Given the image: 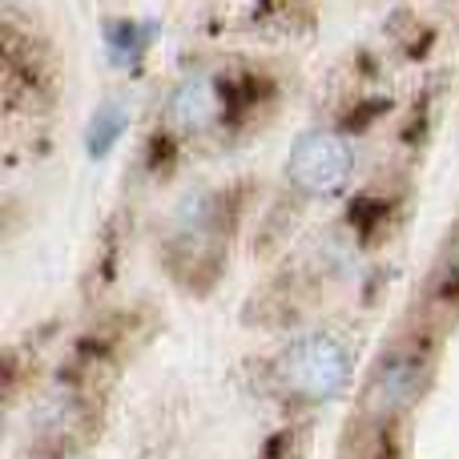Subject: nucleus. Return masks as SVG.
Returning a JSON list of instances; mask_svg holds the SVG:
<instances>
[{
    "mask_svg": "<svg viewBox=\"0 0 459 459\" xmlns=\"http://www.w3.org/2000/svg\"><path fill=\"white\" fill-rule=\"evenodd\" d=\"M439 286L447 294H459V226L447 238V250H444V266H439Z\"/></svg>",
    "mask_w": 459,
    "mask_h": 459,
    "instance_id": "nucleus-6",
    "label": "nucleus"
},
{
    "mask_svg": "<svg viewBox=\"0 0 459 459\" xmlns=\"http://www.w3.org/2000/svg\"><path fill=\"white\" fill-rule=\"evenodd\" d=\"M226 109V93H222V81L214 73H190L174 85L166 105V117L174 129L182 134H202V129L218 126Z\"/></svg>",
    "mask_w": 459,
    "mask_h": 459,
    "instance_id": "nucleus-4",
    "label": "nucleus"
},
{
    "mask_svg": "<svg viewBox=\"0 0 459 459\" xmlns=\"http://www.w3.org/2000/svg\"><path fill=\"white\" fill-rule=\"evenodd\" d=\"M274 379L299 403H326L351 379V351L334 334H302L278 355Z\"/></svg>",
    "mask_w": 459,
    "mask_h": 459,
    "instance_id": "nucleus-1",
    "label": "nucleus"
},
{
    "mask_svg": "<svg viewBox=\"0 0 459 459\" xmlns=\"http://www.w3.org/2000/svg\"><path fill=\"white\" fill-rule=\"evenodd\" d=\"M126 126H129L126 105H117V101L101 105V109L93 113V121H89V134H85L89 158H105V153H109L113 145H117V137L126 134Z\"/></svg>",
    "mask_w": 459,
    "mask_h": 459,
    "instance_id": "nucleus-5",
    "label": "nucleus"
},
{
    "mask_svg": "<svg viewBox=\"0 0 459 459\" xmlns=\"http://www.w3.org/2000/svg\"><path fill=\"white\" fill-rule=\"evenodd\" d=\"M431 375V347L423 339H395L379 359H375L371 375L363 383V411L371 420L387 423L415 407L423 395Z\"/></svg>",
    "mask_w": 459,
    "mask_h": 459,
    "instance_id": "nucleus-2",
    "label": "nucleus"
},
{
    "mask_svg": "<svg viewBox=\"0 0 459 459\" xmlns=\"http://www.w3.org/2000/svg\"><path fill=\"white\" fill-rule=\"evenodd\" d=\"M351 169H355V150L339 129H307L286 158L290 186L310 198L339 194L351 182Z\"/></svg>",
    "mask_w": 459,
    "mask_h": 459,
    "instance_id": "nucleus-3",
    "label": "nucleus"
}]
</instances>
